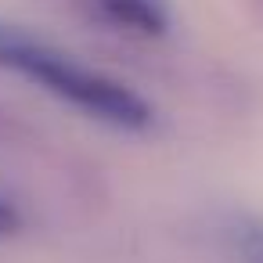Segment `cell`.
<instances>
[{"label":"cell","mask_w":263,"mask_h":263,"mask_svg":"<svg viewBox=\"0 0 263 263\" xmlns=\"http://www.w3.org/2000/svg\"><path fill=\"white\" fill-rule=\"evenodd\" d=\"M0 69L40 83V90L116 130H144L152 123V105L137 90L8 22H0Z\"/></svg>","instance_id":"6da1fadb"},{"label":"cell","mask_w":263,"mask_h":263,"mask_svg":"<svg viewBox=\"0 0 263 263\" xmlns=\"http://www.w3.org/2000/svg\"><path fill=\"white\" fill-rule=\"evenodd\" d=\"M119 29L134 36H162L170 29V0H90Z\"/></svg>","instance_id":"7a4b0ae2"},{"label":"cell","mask_w":263,"mask_h":263,"mask_svg":"<svg viewBox=\"0 0 263 263\" xmlns=\"http://www.w3.org/2000/svg\"><path fill=\"white\" fill-rule=\"evenodd\" d=\"M231 241L241 256V263H263V216H234L231 223Z\"/></svg>","instance_id":"3957f363"},{"label":"cell","mask_w":263,"mask_h":263,"mask_svg":"<svg viewBox=\"0 0 263 263\" xmlns=\"http://www.w3.org/2000/svg\"><path fill=\"white\" fill-rule=\"evenodd\" d=\"M22 223H26V216H22V209L0 191V238H15L18 231H22Z\"/></svg>","instance_id":"277c9868"},{"label":"cell","mask_w":263,"mask_h":263,"mask_svg":"<svg viewBox=\"0 0 263 263\" xmlns=\"http://www.w3.org/2000/svg\"><path fill=\"white\" fill-rule=\"evenodd\" d=\"M22 134H26V126L18 123V116H15L11 108L0 105V144H15Z\"/></svg>","instance_id":"5b68a950"},{"label":"cell","mask_w":263,"mask_h":263,"mask_svg":"<svg viewBox=\"0 0 263 263\" xmlns=\"http://www.w3.org/2000/svg\"><path fill=\"white\" fill-rule=\"evenodd\" d=\"M252 4H256V8H259V11H263V0H252Z\"/></svg>","instance_id":"8992f818"}]
</instances>
